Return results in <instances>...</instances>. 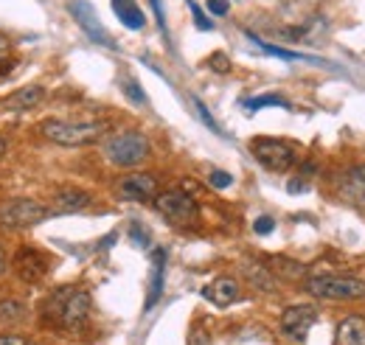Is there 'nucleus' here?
Segmentation results:
<instances>
[{
    "mask_svg": "<svg viewBox=\"0 0 365 345\" xmlns=\"http://www.w3.org/2000/svg\"><path fill=\"white\" fill-rule=\"evenodd\" d=\"M43 323L59 331H82L91 317V292L88 289H56L43 301Z\"/></svg>",
    "mask_w": 365,
    "mask_h": 345,
    "instance_id": "1",
    "label": "nucleus"
},
{
    "mask_svg": "<svg viewBox=\"0 0 365 345\" xmlns=\"http://www.w3.org/2000/svg\"><path fill=\"white\" fill-rule=\"evenodd\" d=\"M104 158L115 169H138L149 158V138L138 130H121L107 135L104 140Z\"/></svg>",
    "mask_w": 365,
    "mask_h": 345,
    "instance_id": "2",
    "label": "nucleus"
},
{
    "mask_svg": "<svg viewBox=\"0 0 365 345\" xmlns=\"http://www.w3.org/2000/svg\"><path fill=\"white\" fill-rule=\"evenodd\" d=\"M110 130L107 121H79V124H71V121H43L40 132L46 135L48 140L59 143V146H88L101 140Z\"/></svg>",
    "mask_w": 365,
    "mask_h": 345,
    "instance_id": "3",
    "label": "nucleus"
},
{
    "mask_svg": "<svg viewBox=\"0 0 365 345\" xmlns=\"http://www.w3.org/2000/svg\"><path fill=\"white\" fill-rule=\"evenodd\" d=\"M304 289L323 301H365V281L354 275H312Z\"/></svg>",
    "mask_w": 365,
    "mask_h": 345,
    "instance_id": "4",
    "label": "nucleus"
},
{
    "mask_svg": "<svg viewBox=\"0 0 365 345\" xmlns=\"http://www.w3.org/2000/svg\"><path fill=\"white\" fill-rule=\"evenodd\" d=\"M250 152L259 160V166H264L267 172H275V174H284L289 172V169H295L298 160H301L295 143L278 140V138H256V140H250Z\"/></svg>",
    "mask_w": 365,
    "mask_h": 345,
    "instance_id": "5",
    "label": "nucleus"
},
{
    "mask_svg": "<svg viewBox=\"0 0 365 345\" xmlns=\"http://www.w3.org/2000/svg\"><path fill=\"white\" fill-rule=\"evenodd\" d=\"M155 208L160 211V216L178 227H191L200 222V205L194 197H188L182 188H169L160 191L155 197Z\"/></svg>",
    "mask_w": 365,
    "mask_h": 345,
    "instance_id": "6",
    "label": "nucleus"
},
{
    "mask_svg": "<svg viewBox=\"0 0 365 345\" xmlns=\"http://www.w3.org/2000/svg\"><path fill=\"white\" fill-rule=\"evenodd\" d=\"M51 214L53 211L37 200H11V202L0 205V227H11V230L34 227V225L46 222Z\"/></svg>",
    "mask_w": 365,
    "mask_h": 345,
    "instance_id": "7",
    "label": "nucleus"
},
{
    "mask_svg": "<svg viewBox=\"0 0 365 345\" xmlns=\"http://www.w3.org/2000/svg\"><path fill=\"white\" fill-rule=\"evenodd\" d=\"M315 320H318V309H315V306H309V303H295V306H287V309L281 311V331H284L289 340L304 343L307 334H309V329L315 326Z\"/></svg>",
    "mask_w": 365,
    "mask_h": 345,
    "instance_id": "8",
    "label": "nucleus"
},
{
    "mask_svg": "<svg viewBox=\"0 0 365 345\" xmlns=\"http://www.w3.org/2000/svg\"><path fill=\"white\" fill-rule=\"evenodd\" d=\"M68 11L73 14V20L79 23V29L91 37L93 43H98V45H104V48H118L115 45V40L110 37V31L101 26V20H98V14H96V9H93L88 0H71L68 3Z\"/></svg>",
    "mask_w": 365,
    "mask_h": 345,
    "instance_id": "9",
    "label": "nucleus"
},
{
    "mask_svg": "<svg viewBox=\"0 0 365 345\" xmlns=\"http://www.w3.org/2000/svg\"><path fill=\"white\" fill-rule=\"evenodd\" d=\"M11 267H14V275H17L23 284H40L48 275L46 253H40V250L31 247V244H23V247L14 253Z\"/></svg>",
    "mask_w": 365,
    "mask_h": 345,
    "instance_id": "10",
    "label": "nucleus"
},
{
    "mask_svg": "<svg viewBox=\"0 0 365 345\" xmlns=\"http://www.w3.org/2000/svg\"><path fill=\"white\" fill-rule=\"evenodd\" d=\"M118 191H121L124 200H133V202H155V197L160 194L158 191V177L143 172H130L127 177H121Z\"/></svg>",
    "mask_w": 365,
    "mask_h": 345,
    "instance_id": "11",
    "label": "nucleus"
},
{
    "mask_svg": "<svg viewBox=\"0 0 365 345\" xmlns=\"http://www.w3.org/2000/svg\"><path fill=\"white\" fill-rule=\"evenodd\" d=\"M337 194L354 205V208H365V163L360 166H351L340 174L337 180Z\"/></svg>",
    "mask_w": 365,
    "mask_h": 345,
    "instance_id": "12",
    "label": "nucleus"
},
{
    "mask_svg": "<svg viewBox=\"0 0 365 345\" xmlns=\"http://www.w3.org/2000/svg\"><path fill=\"white\" fill-rule=\"evenodd\" d=\"M46 98V87L40 85H26L20 90H14L9 98H3V110H11V113H29L34 107H40Z\"/></svg>",
    "mask_w": 365,
    "mask_h": 345,
    "instance_id": "13",
    "label": "nucleus"
},
{
    "mask_svg": "<svg viewBox=\"0 0 365 345\" xmlns=\"http://www.w3.org/2000/svg\"><path fill=\"white\" fill-rule=\"evenodd\" d=\"M202 298L205 301H211L214 306H220V309H225L230 303L239 301V284L233 281V278H217L214 284H208L205 289H202Z\"/></svg>",
    "mask_w": 365,
    "mask_h": 345,
    "instance_id": "14",
    "label": "nucleus"
},
{
    "mask_svg": "<svg viewBox=\"0 0 365 345\" xmlns=\"http://www.w3.org/2000/svg\"><path fill=\"white\" fill-rule=\"evenodd\" d=\"M53 214H73V211H82L91 205V194L82 191V188H62L53 194Z\"/></svg>",
    "mask_w": 365,
    "mask_h": 345,
    "instance_id": "15",
    "label": "nucleus"
},
{
    "mask_svg": "<svg viewBox=\"0 0 365 345\" xmlns=\"http://www.w3.org/2000/svg\"><path fill=\"white\" fill-rule=\"evenodd\" d=\"M163 281H166V250L158 247V250L152 253V281H149V295H146V303H143L146 311L160 301V295H163Z\"/></svg>",
    "mask_w": 365,
    "mask_h": 345,
    "instance_id": "16",
    "label": "nucleus"
},
{
    "mask_svg": "<svg viewBox=\"0 0 365 345\" xmlns=\"http://www.w3.org/2000/svg\"><path fill=\"white\" fill-rule=\"evenodd\" d=\"M337 345H365V317L349 314L337 326Z\"/></svg>",
    "mask_w": 365,
    "mask_h": 345,
    "instance_id": "17",
    "label": "nucleus"
},
{
    "mask_svg": "<svg viewBox=\"0 0 365 345\" xmlns=\"http://www.w3.org/2000/svg\"><path fill=\"white\" fill-rule=\"evenodd\" d=\"M242 272H245V278H247L259 292H275V289H278V281L273 278V269H267V267H262V264H256V261H245V264H242Z\"/></svg>",
    "mask_w": 365,
    "mask_h": 345,
    "instance_id": "18",
    "label": "nucleus"
},
{
    "mask_svg": "<svg viewBox=\"0 0 365 345\" xmlns=\"http://www.w3.org/2000/svg\"><path fill=\"white\" fill-rule=\"evenodd\" d=\"M113 11L130 31H140L146 26V17H143V11H140L135 0H113Z\"/></svg>",
    "mask_w": 365,
    "mask_h": 345,
    "instance_id": "19",
    "label": "nucleus"
},
{
    "mask_svg": "<svg viewBox=\"0 0 365 345\" xmlns=\"http://www.w3.org/2000/svg\"><path fill=\"white\" fill-rule=\"evenodd\" d=\"M247 37L259 45L264 53H273V56H278V59H287V62H323V59H318V56H309V53H298V51H289V48H278V45H273V43H264V40H259V37H256V34H250V31H247Z\"/></svg>",
    "mask_w": 365,
    "mask_h": 345,
    "instance_id": "20",
    "label": "nucleus"
},
{
    "mask_svg": "<svg viewBox=\"0 0 365 345\" xmlns=\"http://www.w3.org/2000/svg\"><path fill=\"white\" fill-rule=\"evenodd\" d=\"M29 314L26 303H20L17 298H3L0 301V326H17L23 323Z\"/></svg>",
    "mask_w": 365,
    "mask_h": 345,
    "instance_id": "21",
    "label": "nucleus"
},
{
    "mask_svg": "<svg viewBox=\"0 0 365 345\" xmlns=\"http://www.w3.org/2000/svg\"><path fill=\"white\" fill-rule=\"evenodd\" d=\"M262 107H284V110H289V101L281 98V96H259V98L247 101V110H262Z\"/></svg>",
    "mask_w": 365,
    "mask_h": 345,
    "instance_id": "22",
    "label": "nucleus"
},
{
    "mask_svg": "<svg viewBox=\"0 0 365 345\" xmlns=\"http://www.w3.org/2000/svg\"><path fill=\"white\" fill-rule=\"evenodd\" d=\"M191 101H194V110H197V115H200V121H202V124H205V127H208V130H211V132H217V135H222V127H220V124L214 121V115L208 113V107H205V104H202V101H200L197 96H194Z\"/></svg>",
    "mask_w": 365,
    "mask_h": 345,
    "instance_id": "23",
    "label": "nucleus"
},
{
    "mask_svg": "<svg viewBox=\"0 0 365 345\" xmlns=\"http://www.w3.org/2000/svg\"><path fill=\"white\" fill-rule=\"evenodd\" d=\"M185 3H188L191 14H194V23H197V29H200V31H211V29H214V23H211V20L202 14V9H200L194 0H185Z\"/></svg>",
    "mask_w": 365,
    "mask_h": 345,
    "instance_id": "24",
    "label": "nucleus"
},
{
    "mask_svg": "<svg viewBox=\"0 0 365 345\" xmlns=\"http://www.w3.org/2000/svg\"><path fill=\"white\" fill-rule=\"evenodd\" d=\"M124 96L130 101H135V104H146V96H143V90H140L135 79H124Z\"/></svg>",
    "mask_w": 365,
    "mask_h": 345,
    "instance_id": "25",
    "label": "nucleus"
},
{
    "mask_svg": "<svg viewBox=\"0 0 365 345\" xmlns=\"http://www.w3.org/2000/svg\"><path fill=\"white\" fill-rule=\"evenodd\" d=\"M205 65H208L214 73H228V71H230V59L225 56V53H211Z\"/></svg>",
    "mask_w": 365,
    "mask_h": 345,
    "instance_id": "26",
    "label": "nucleus"
},
{
    "mask_svg": "<svg viewBox=\"0 0 365 345\" xmlns=\"http://www.w3.org/2000/svg\"><path fill=\"white\" fill-rule=\"evenodd\" d=\"M273 227H275L273 216H259V219L253 222V230H256L259 236H270V233H273Z\"/></svg>",
    "mask_w": 365,
    "mask_h": 345,
    "instance_id": "27",
    "label": "nucleus"
},
{
    "mask_svg": "<svg viewBox=\"0 0 365 345\" xmlns=\"http://www.w3.org/2000/svg\"><path fill=\"white\" fill-rule=\"evenodd\" d=\"M208 182L214 185V188H228L230 182H233V177L228 172H220V169H214V172L208 174Z\"/></svg>",
    "mask_w": 365,
    "mask_h": 345,
    "instance_id": "28",
    "label": "nucleus"
},
{
    "mask_svg": "<svg viewBox=\"0 0 365 345\" xmlns=\"http://www.w3.org/2000/svg\"><path fill=\"white\" fill-rule=\"evenodd\" d=\"M205 6H208V11H211L214 17H225L230 9L228 0H205Z\"/></svg>",
    "mask_w": 365,
    "mask_h": 345,
    "instance_id": "29",
    "label": "nucleus"
},
{
    "mask_svg": "<svg viewBox=\"0 0 365 345\" xmlns=\"http://www.w3.org/2000/svg\"><path fill=\"white\" fill-rule=\"evenodd\" d=\"M287 188H289V194H301V191H307V188H309V180L298 174V177H292V182H289Z\"/></svg>",
    "mask_w": 365,
    "mask_h": 345,
    "instance_id": "30",
    "label": "nucleus"
},
{
    "mask_svg": "<svg viewBox=\"0 0 365 345\" xmlns=\"http://www.w3.org/2000/svg\"><path fill=\"white\" fill-rule=\"evenodd\" d=\"M149 3H152V9H155V17H158L160 31L166 34V11H163V3H160V0H149Z\"/></svg>",
    "mask_w": 365,
    "mask_h": 345,
    "instance_id": "31",
    "label": "nucleus"
},
{
    "mask_svg": "<svg viewBox=\"0 0 365 345\" xmlns=\"http://www.w3.org/2000/svg\"><path fill=\"white\" fill-rule=\"evenodd\" d=\"M130 236L135 239L140 247H146V244H149V236H146V233H143V230L138 227V222H130Z\"/></svg>",
    "mask_w": 365,
    "mask_h": 345,
    "instance_id": "32",
    "label": "nucleus"
},
{
    "mask_svg": "<svg viewBox=\"0 0 365 345\" xmlns=\"http://www.w3.org/2000/svg\"><path fill=\"white\" fill-rule=\"evenodd\" d=\"M0 345H29L20 334H0Z\"/></svg>",
    "mask_w": 365,
    "mask_h": 345,
    "instance_id": "33",
    "label": "nucleus"
},
{
    "mask_svg": "<svg viewBox=\"0 0 365 345\" xmlns=\"http://www.w3.org/2000/svg\"><path fill=\"white\" fill-rule=\"evenodd\" d=\"M188 345H208L205 331H194V334H191V343H188Z\"/></svg>",
    "mask_w": 365,
    "mask_h": 345,
    "instance_id": "34",
    "label": "nucleus"
},
{
    "mask_svg": "<svg viewBox=\"0 0 365 345\" xmlns=\"http://www.w3.org/2000/svg\"><path fill=\"white\" fill-rule=\"evenodd\" d=\"M9 51H11L9 37H6V34H0V59H3V56H9Z\"/></svg>",
    "mask_w": 365,
    "mask_h": 345,
    "instance_id": "35",
    "label": "nucleus"
},
{
    "mask_svg": "<svg viewBox=\"0 0 365 345\" xmlns=\"http://www.w3.org/2000/svg\"><path fill=\"white\" fill-rule=\"evenodd\" d=\"M6 267H9V261H6V253H3V247H0V275L6 272Z\"/></svg>",
    "mask_w": 365,
    "mask_h": 345,
    "instance_id": "36",
    "label": "nucleus"
},
{
    "mask_svg": "<svg viewBox=\"0 0 365 345\" xmlns=\"http://www.w3.org/2000/svg\"><path fill=\"white\" fill-rule=\"evenodd\" d=\"M6 149H9V143H6V140H3V138H0V158H3V155H6Z\"/></svg>",
    "mask_w": 365,
    "mask_h": 345,
    "instance_id": "37",
    "label": "nucleus"
}]
</instances>
